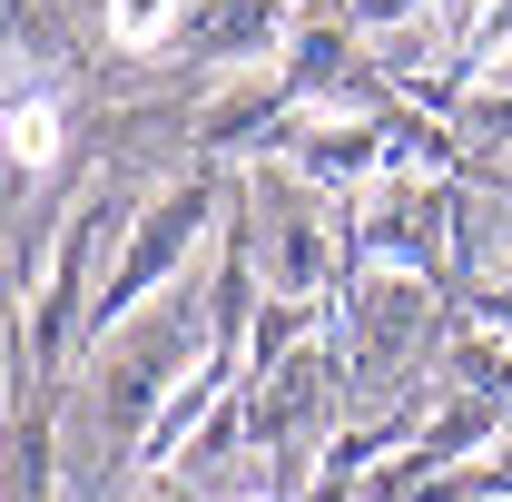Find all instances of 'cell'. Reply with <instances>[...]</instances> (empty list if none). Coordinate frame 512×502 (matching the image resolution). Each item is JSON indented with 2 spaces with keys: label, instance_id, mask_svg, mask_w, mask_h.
I'll use <instances>...</instances> for the list:
<instances>
[{
  "label": "cell",
  "instance_id": "1",
  "mask_svg": "<svg viewBox=\"0 0 512 502\" xmlns=\"http://www.w3.org/2000/svg\"><path fill=\"white\" fill-rule=\"evenodd\" d=\"M424 325H434V296H424L414 276H375V286H365V306H355V375L384 384Z\"/></svg>",
  "mask_w": 512,
  "mask_h": 502
},
{
  "label": "cell",
  "instance_id": "2",
  "mask_svg": "<svg viewBox=\"0 0 512 502\" xmlns=\"http://www.w3.org/2000/svg\"><path fill=\"white\" fill-rule=\"evenodd\" d=\"M197 227H207V197H197V188H178V197H158V217H148V237H138V247H128V266H119V286H109V296H99V306L119 315V296H128V286H148V276H158V266H168V256H178V247H197Z\"/></svg>",
  "mask_w": 512,
  "mask_h": 502
},
{
  "label": "cell",
  "instance_id": "3",
  "mask_svg": "<svg viewBox=\"0 0 512 502\" xmlns=\"http://www.w3.org/2000/svg\"><path fill=\"white\" fill-rule=\"evenodd\" d=\"M384 168V138L375 128H306V148H296V178H345V188H355V178H375Z\"/></svg>",
  "mask_w": 512,
  "mask_h": 502
},
{
  "label": "cell",
  "instance_id": "4",
  "mask_svg": "<svg viewBox=\"0 0 512 502\" xmlns=\"http://www.w3.org/2000/svg\"><path fill=\"white\" fill-rule=\"evenodd\" d=\"M444 237H434V197L424 188H404L394 207L375 217V256H394V266H414V256H434Z\"/></svg>",
  "mask_w": 512,
  "mask_h": 502
},
{
  "label": "cell",
  "instance_id": "5",
  "mask_svg": "<svg viewBox=\"0 0 512 502\" xmlns=\"http://www.w3.org/2000/svg\"><path fill=\"white\" fill-rule=\"evenodd\" d=\"M266 40H276V0H227V10H217V30H207V50H217V60L266 50Z\"/></svg>",
  "mask_w": 512,
  "mask_h": 502
},
{
  "label": "cell",
  "instance_id": "6",
  "mask_svg": "<svg viewBox=\"0 0 512 502\" xmlns=\"http://www.w3.org/2000/svg\"><path fill=\"white\" fill-rule=\"evenodd\" d=\"M178 10H188V0H109V40H119V50H158V40L178 30Z\"/></svg>",
  "mask_w": 512,
  "mask_h": 502
},
{
  "label": "cell",
  "instance_id": "7",
  "mask_svg": "<svg viewBox=\"0 0 512 502\" xmlns=\"http://www.w3.org/2000/svg\"><path fill=\"white\" fill-rule=\"evenodd\" d=\"M10 158H20V168H50V158H60V109H50V99H20V109H10Z\"/></svg>",
  "mask_w": 512,
  "mask_h": 502
}]
</instances>
